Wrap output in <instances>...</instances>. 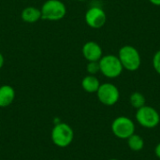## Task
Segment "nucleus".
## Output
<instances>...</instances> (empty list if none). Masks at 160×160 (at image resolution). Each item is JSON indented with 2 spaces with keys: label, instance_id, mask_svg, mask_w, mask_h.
I'll use <instances>...</instances> for the list:
<instances>
[{
  "label": "nucleus",
  "instance_id": "dca6fc26",
  "mask_svg": "<svg viewBox=\"0 0 160 160\" xmlns=\"http://www.w3.org/2000/svg\"><path fill=\"white\" fill-rule=\"evenodd\" d=\"M153 67L155 68V70L157 71V73H158L160 75V50L158 51L153 57Z\"/></svg>",
  "mask_w": 160,
  "mask_h": 160
},
{
  "label": "nucleus",
  "instance_id": "412c9836",
  "mask_svg": "<svg viewBox=\"0 0 160 160\" xmlns=\"http://www.w3.org/2000/svg\"><path fill=\"white\" fill-rule=\"evenodd\" d=\"M77 1H80V2H82V1H85V0H77Z\"/></svg>",
  "mask_w": 160,
  "mask_h": 160
},
{
  "label": "nucleus",
  "instance_id": "9d476101",
  "mask_svg": "<svg viewBox=\"0 0 160 160\" xmlns=\"http://www.w3.org/2000/svg\"><path fill=\"white\" fill-rule=\"evenodd\" d=\"M15 99V90L8 84L0 86V108H6Z\"/></svg>",
  "mask_w": 160,
  "mask_h": 160
},
{
  "label": "nucleus",
  "instance_id": "4468645a",
  "mask_svg": "<svg viewBox=\"0 0 160 160\" xmlns=\"http://www.w3.org/2000/svg\"><path fill=\"white\" fill-rule=\"evenodd\" d=\"M129 102L133 108L138 110L145 105L146 99H145V97L143 96V94H142L140 92H134L129 97Z\"/></svg>",
  "mask_w": 160,
  "mask_h": 160
},
{
  "label": "nucleus",
  "instance_id": "a211bd4d",
  "mask_svg": "<svg viewBox=\"0 0 160 160\" xmlns=\"http://www.w3.org/2000/svg\"><path fill=\"white\" fill-rule=\"evenodd\" d=\"M4 62H5L4 56H3V54L0 52V68H3V66H4Z\"/></svg>",
  "mask_w": 160,
  "mask_h": 160
},
{
  "label": "nucleus",
  "instance_id": "aec40b11",
  "mask_svg": "<svg viewBox=\"0 0 160 160\" xmlns=\"http://www.w3.org/2000/svg\"><path fill=\"white\" fill-rule=\"evenodd\" d=\"M109 160H119V159H116V158H112V159H109Z\"/></svg>",
  "mask_w": 160,
  "mask_h": 160
},
{
  "label": "nucleus",
  "instance_id": "9b49d317",
  "mask_svg": "<svg viewBox=\"0 0 160 160\" xmlns=\"http://www.w3.org/2000/svg\"><path fill=\"white\" fill-rule=\"evenodd\" d=\"M21 17L27 23H35L41 19V11L36 7H26L22 9Z\"/></svg>",
  "mask_w": 160,
  "mask_h": 160
},
{
  "label": "nucleus",
  "instance_id": "20e7f679",
  "mask_svg": "<svg viewBox=\"0 0 160 160\" xmlns=\"http://www.w3.org/2000/svg\"><path fill=\"white\" fill-rule=\"evenodd\" d=\"M98 63L100 72L102 75L109 79H115L119 77L124 69L118 56L113 54H107L102 56Z\"/></svg>",
  "mask_w": 160,
  "mask_h": 160
},
{
  "label": "nucleus",
  "instance_id": "6e6552de",
  "mask_svg": "<svg viewBox=\"0 0 160 160\" xmlns=\"http://www.w3.org/2000/svg\"><path fill=\"white\" fill-rule=\"evenodd\" d=\"M86 24L94 29H98L104 26L107 21V15L100 7H91L85 12Z\"/></svg>",
  "mask_w": 160,
  "mask_h": 160
},
{
  "label": "nucleus",
  "instance_id": "ddd939ff",
  "mask_svg": "<svg viewBox=\"0 0 160 160\" xmlns=\"http://www.w3.org/2000/svg\"><path fill=\"white\" fill-rule=\"evenodd\" d=\"M128 145L129 149H131L132 151L139 152L142 151L144 147V140L142 136L134 133L128 139Z\"/></svg>",
  "mask_w": 160,
  "mask_h": 160
},
{
  "label": "nucleus",
  "instance_id": "1a4fd4ad",
  "mask_svg": "<svg viewBox=\"0 0 160 160\" xmlns=\"http://www.w3.org/2000/svg\"><path fill=\"white\" fill-rule=\"evenodd\" d=\"M83 57L88 61H99L103 56V51L101 46L96 41H87L84 43L82 49Z\"/></svg>",
  "mask_w": 160,
  "mask_h": 160
},
{
  "label": "nucleus",
  "instance_id": "f257e3e1",
  "mask_svg": "<svg viewBox=\"0 0 160 160\" xmlns=\"http://www.w3.org/2000/svg\"><path fill=\"white\" fill-rule=\"evenodd\" d=\"M118 58L123 68L128 71H136L140 68L142 58L139 51L131 45H124L118 52Z\"/></svg>",
  "mask_w": 160,
  "mask_h": 160
},
{
  "label": "nucleus",
  "instance_id": "0eeeda50",
  "mask_svg": "<svg viewBox=\"0 0 160 160\" xmlns=\"http://www.w3.org/2000/svg\"><path fill=\"white\" fill-rule=\"evenodd\" d=\"M97 96L98 100L105 106H113L115 105L120 98V92L116 85L111 82L101 83Z\"/></svg>",
  "mask_w": 160,
  "mask_h": 160
},
{
  "label": "nucleus",
  "instance_id": "2eb2a0df",
  "mask_svg": "<svg viewBox=\"0 0 160 160\" xmlns=\"http://www.w3.org/2000/svg\"><path fill=\"white\" fill-rule=\"evenodd\" d=\"M86 70H87L89 75H96L97 73L100 72V68H99L98 61L88 62V64L86 66Z\"/></svg>",
  "mask_w": 160,
  "mask_h": 160
},
{
  "label": "nucleus",
  "instance_id": "f03ea898",
  "mask_svg": "<svg viewBox=\"0 0 160 160\" xmlns=\"http://www.w3.org/2000/svg\"><path fill=\"white\" fill-rule=\"evenodd\" d=\"M52 142L60 148H66L71 144L74 139V131L72 128L63 122L54 124L51 133Z\"/></svg>",
  "mask_w": 160,
  "mask_h": 160
},
{
  "label": "nucleus",
  "instance_id": "f8f14e48",
  "mask_svg": "<svg viewBox=\"0 0 160 160\" xmlns=\"http://www.w3.org/2000/svg\"><path fill=\"white\" fill-rule=\"evenodd\" d=\"M99 80L95 75H87L82 81V87L87 93H97L100 86Z\"/></svg>",
  "mask_w": 160,
  "mask_h": 160
},
{
  "label": "nucleus",
  "instance_id": "f3484780",
  "mask_svg": "<svg viewBox=\"0 0 160 160\" xmlns=\"http://www.w3.org/2000/svg\"><path fill=\"white\" fill-rule=\"evenodd\" d=\"M155 154H156L157 158L160 159V142H158V143L157 144V146H156V148H155Z\"/></svg>",
  "mask_w": 160,
  "mask_h": 160
},
{
  "label": "nucleus",
  "instance_id": "39448f33",
  "mask_svg": "<svg viewBox=\"0 0 160 160\" xmlns=\"http://www.w3.org/2000/svg\"><path fill=\"white\" fill-rule=\"evenodd\" d=\"M112 132L113 135L121 140H128L131 135L135 133L136 127L129 117L118 116L112 123Z\"/></svg>",
  "mask_w": 160,
  "mask_h": 160
},
{
  "label": "nucleus",
  "instance_id": "7ed1b4c3",
  "mask_svg": "<svg viewBox=\"0 0 160 160\" xmlns=\"http://www.w3.org/2000/svg\"><path fill=\"white\" fill-rule=\"evenodd\" d=\"M41 19L47 21H59L67 14V7L61 0H47L42 5Z\"/></svg>",
  "mask_w": 160,
  "mask_h": 160
},
{
  "label": "nucleus",
  "instance_id": "423d86ee",
  "mask_svg": "<svg viewBox=\"0 0 160 160\" xmlns=\"http://www.w3.org/2000/svg\"><path fill=\"white\" fill-rule=\"evenodd\" d=\"M135 117L138 124L145 128H157L160 123V115L158 112L155 108L147 105H144L143 107L138 109Z\"/></svg>",
  "mask_w": 160,
  "mask_h": 160
},
{
  "label": "nucleus",
  "instance_id": "6ab92c4d",
  "mask_svg": "<svg viewBox=\"0 0 160 160\" xmlns=\"http://www.w3.org/2000/svg\"><path fill=\"white\" fill-rule=\"evenodd\" d=\"M151 4L155 6H160V0H149Z\"/></svg>",
  "mask_w": 160,
  "mask_h": 160
}]
</instances>
